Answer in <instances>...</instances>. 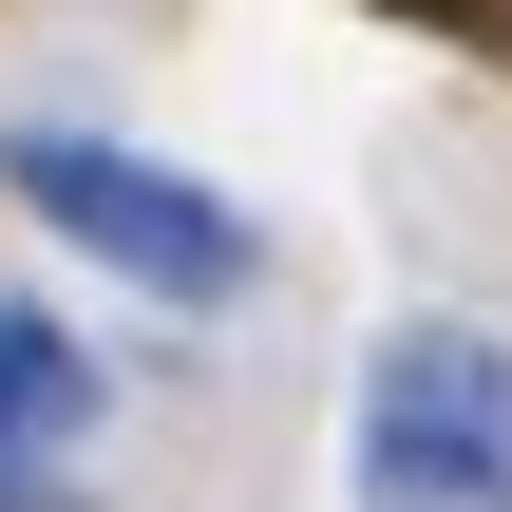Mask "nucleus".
<instances>
[{
	"label": "nucleus",
	"instance_id": "nucleus-1",
	"mask_svg": "<svg viewBox=\"0 0 512 512\" xmlns=\"http://www.w3.org/2000/svg\"><path fill=\"white\" fill-rule=\"evenodd\" d=\"M0 190H19L95 285H152V304H247V285H266V228H247L228 190H190L171 152H133V133L19 114V133H0Z\"/></svg>",
	"mask_w": 512,
	"mask_h": 512
},
{
	"label": "nucleus",
	"instance_id": "nucleus-2",
	"mask_svg": "<svg viewBox=\"0 0 512 512\" xmlns=\"http://www.w3.org/2000/svg\"><path fill=\"white\" fill-rule=\"evenodd\" d=\"M342 475H361V512H512V342L494 323H380Z\"/></svg>",
	"mask_w": 512,
	"mask_h": 512
},
{
	"label": "nucleus",
	"instance_id": "nucleus-3",
	"mask_svg": "<svg viewBox=\"0 0 512 512\" xmlns=\"http://www.w3.org/2000/svg\"><path fill=\"white\" fill-rule=\"evenodd\" d=\"M76 437H95V361L57 304H0V512H76Z\"/></svg>",
	"mask_w": 512,
	"mask_h": 512
}]
</instances>
